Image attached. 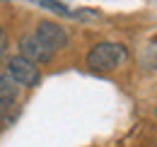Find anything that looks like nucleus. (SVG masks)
<instances>
[{
  "mask_svg": "<svg viewBox=\"0 0 157 147\" xmlns=\"http://www.w3.org/2000/svg\"><path fill=\"white\" fill-rule=\"evenodd\" d=\"M128 60V51L121 43H97L90 53H87V68L97 70V73H106V70H116Z\"/></svg>",
  "mask_w": 157,
  "mask_h": 147,
  "instance_id": "obj_1",
  "label": "nucleus"
},
{
  "mask_svg": "<svg viewBox=\"0 0 157 147\" xmlns=\"http://www.w3.org/2000/svg\"><path fill=\"white\" fill-rule=\"evenodd\" d=\"M7 75L20 87H34V85H39V80H41V73L36 68V63H32L24 55H15V58L7 60Z\"/></svg>",
  "mask_w": 157,
  "mask_h": 147,
  "instance_id": "obj_2",
  "label": "nucleus"
},
{
  "mask_svg": "<svg viewBox=\"0 0 157 147\" xmlns=\"http://www.w3.org/2000/svg\"><path fill=\"white\" fill-rule=\"evenodd\" d=\"M36 39H39L51 53H56V51H60V48L68 46V34H65V29H63L60 24H56V22H51V19L39 22V27H36Z\"/></svg>",
  "mask_w": 157,
  "mask_h": 147,
  "instance_id": "obj_3",
  "label": "nucleus"
},
{
  "mask_svg": "<svg viewBox=\"0 0 157 147\" xmlns=\"http://www.w3.org/2000/svg\"><path fill=\"white\" fill-rule=\"evenodd\" d=\"M20 55H24V58H29L32 63H48L51 58H53V53L41 43L39 39H36V34L32 36V34H27V36L20 39Z\"/></svg>",
  "mask_w": 157,
  "mask_h": 147,
  "instance_id": "obj_4",
  "label": "nucleus"
},
{
  "mask_svg": "<svg viewBox=\"0 0 157 147\" xmlns=\"http://www.w3.org/2000/svg\"><path fill=\"white\" fill-rule=\"evenodd\" d=\"M20 96V85L10 75H0V113L10 111Z\"/></svg>",
  "mask_w": 157,
  "mask_h": 147,
  "instance_id": "obj_5",
  "label": "nucleus"
},
{
  "mask_svg": "<svg viewBox=\"0 0 157 147\" xmlns=\"http://www.w3.org/2000/svg\"><path fill=\"white\" fill-rule=\"evenodd\" d=\"M36 5H41V7H46V10H51V12H56V15H63V17H73V10H68L63 2H58V0H34Z\"/></svg>",
  "mask_w": 157,
  "mask_h": 147,
  "instance_id": "obj_6",
  "label": "nucleus"
},
{
  "mask_svg": "<svg viewBox=\"0 0 157 147\" xmlns=\"http://www.w3.org/2000/svg\"><path fill=\"white\" fill-rule=\"evenodd\" d=\"M5 51H7V34H5V29H0V60H2Z\"/></svg>",
  "mask_w": 157,
  "mask_h": 147,
  "instance_id": "obj_7",
  "label": "nucleus"
},
{
  "mask_svg": "<svg viewBox=\"0 0 157 147\" xmlns=\"http://www.w3.org/2000/svg\"><path fill=\"white\" fill-rule=\"evenodd\" d=\"M152 43H155V46H157V36H152Z\"/></svg>",
  "mask_w": 157,
  "mask_h": 147,
  "instance_id": "obj_8",
  "label": "nucleus"
},
{
  "mask_svg": "<svg viewBox=\"0 0 157 147\" xmlns=\"http://www.w3.org/2000/svg\"><path fill=\"white\" fill-rule=\"evenodd\" d=\"M155 116H157V106H155Z\"/></svg>",
  "mask_w": 157,
  "mask_h": 147,
  "instance_id": "obj_9",
  "label": "nucleus"
}]
</instances>
